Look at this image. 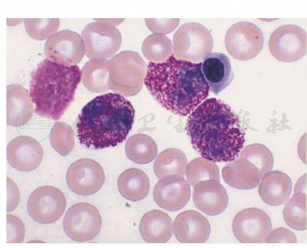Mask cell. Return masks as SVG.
<instances>
[{
  "label": "cell",
  "instance_id": "cell-1",
  "mask_svg": "<svg viewBox=\"0 0 307 248\" xmlns=\"http://www.w3.org/2000/svg\"><path fill=\"white\" fill-rule=\"evenodd\" d=\"M240 122L229 106L211 98L192 112L186 130L193 147L204 159L230 162L238 157L245 142Z\"/></svg>",
  "mask_w": 307,
  "mask_h": 248
},
{
  "label": "cell",
  "instance_id": "cell-2",
  "mask_svg": "<svg viewBox=\"0 0 307 248\" xmlns=\"http://www.w3.org/2000/svg\"><path fill=\"white\" fill-rule=\"evenodd\" d=\"M202 64L178 59L172 54L164 62L149 63L144 83L162 107L175 114L186 116L209 94Z\"/></svg>",
  "mask_w": 307,
  "mask_h": 248
},
{
  "label": "cell",
  "instance_id": "cell-3",
  "mask_svg": "<svg viewBox=\"0 0 307 248\" xmlns=\"http://www.w3.org/2000/svg\"><path fill=\"white\" fill-rule=\"evenodd\" d=\"M135 111L117 93L96 97L82 108L76 124L80 143L98 149L114 147L125 140L132 128Z\"/></svg>",
  "mask_w": 307,
  "mask_h": 248
},
{
  "label": "cell",
  "instance_id": "cell-4",
  "mask_svg": "<svg viewBox=\"0 0 307 248\" xmlns=\"http://www.w3.org/2000/svg\"><path fill=\"white\" fill-rule=\"evenodd\" d=\"M30 96L38 115L59 120L74 100L81 80L77 65L59 64L46 58L31 73Z\"/></svg>",
  "mask_w": 307,
  "mask_h": 248
},
{
  "label": "cell",
  "instance_id": "cell-5",
  "mask_svg": "<svg viewBox=\"0 0 307 248\" xmlns=\"http://www.w3.org/2000/svg\"><path fill=\"white\" fill-rule=\"evenodd\" d=\"M174 55L178 59L197 62L204 59L212 51V37L209 30L199 23L182 24L173 37Z\"/></svg>",
  "mask_w": 307,
  "mask_h": 248
},
{
  "label": "cell",
  "instance_id": "cell-6",
  "mask_svg": "<svg viewBox=\"0 0 307 248\" xmlns=\"http://www.w3.org/2000/svg\"><path fill=\"white\" fill-rule=\"evenodd\" d=\"M81 35L86 55L91 59L111 57L118 51L122 42L120 32L110 21L89 23Z\"/></svg>",
  "mask_w": 307,
  "mask_h": 248
},
{
  "label": "cell",
  "instance_id": "cell-7",
  "mask_svg": "<svg viewBox=\"0 0 307 248\" xmlns=\"http://www.w3.org/2000/svg\"><path fill=\"white\" fill-rule=\"evenodd\" d=\"M224 41L226 48L232 56L246 61L255 58L261 51L264 37L261 30L255 24L241 21L228 29Z\"/></svg>",
  "mask_w": 307,
  "mask_h": 248
},
{
  "label": "cell",
  "instance_id": "cell-8",
  "mask_svg": "<svg viewBox=\"0 0 307 248\" xmlns=\"http://www.w3.org/2000/svg\"><path fill=\"white\" fill-rule=\"evenodd\" d=\"M102 219L99 211L93 205L80 202L71 206L63 221L64 230L72 240L84 242L94 238L99 233Z\"/></svg>",
  "mask_w": 307,
  "mask_h": 248
},
{
  "label": "cell",
  "instance_id": "cell-9",
  "mask_svg": "<svg viewBox=\"0 0 307 248\" xmlns=\"http://www.w3.org/2000/svg\"><path fill=\"white\" fill-rule=\"evenodd\" d=\"M269 46L272 54L279 61L295 62L302 58L306 52V32L296 25H282L272 33Z\"/></svg>",
  "mask_w": 307,
  "mask_h": 248
},
{
  "label": "cell",
  "instance_id": "cell-10",
  "mask_svg": "<svg viewBox=\"0 0 307 248\" xmlns=\"http://www.w3.org/2000/svg\"><path fill=\"white\" fill-rule=\"evenodd\" d=\"M66 206L65 197L58 189L42 186L35 189L30 195L27 209L31 218L42 224L54 222L64 213Z\"/></svg>",
  "mask_w": 307,
  "mask_h": 248
},
{
  "label": "cell",
  "instance_id": "cell-11",
  "mask_svg": "<svg viewBox=\"0 0 307 248\" xmlns=\"http://www.w3.org/2000/svg\"><path fill=\"white\" fill-rule=\"evenodd\" d=\"M233 234L242 243H262L272 228L271 220L263 210L255 207L244 209L234 216L232 223Z\"/></svg>",
  "mask_w": 307,
  "mask_h": 248
},
{
  "label": "cell",
  "instance_id": "cell-12",
  "mask_svg": "<svg viewBox=\"0 0 307 248\" xmlns=\"http://www.w3.org/2000/svg\"><path fill=\"white\" fill-rule=\"evenodd\" d=\"M44 51L51 61L68 66L79 62L85 53L81 36L68 29L59 31L50 37L45 43Z\"/></svg>",
  "mask_w": 307,
  "mask_h": 248
},
{
  "label": "cell",
  "instance_id": "cell-13",
  "mask_svg": "<svg viewBox=\"0 0 307 248\" xmlns=\"http://www.w3.org/2000/svg\"><path fill=\"white\" fill-rule=\"evenodd\" d=\"M105 180L104 173L100 165L88 158L79 159L72 163L66 174L70 189L78 195L86 196L98 191Z\"/></svg>",
  "mask_w": 307,
  "mask_h": 248
},
{
  "label": "cell",
  "instance_id": "cell-14",
  "mask_svg": "<svg viewBox=\"0 0 307 248\" xmlns=\"http://www.w3.org/2000/svg\"><path fill=\"white\" fill-rule=\"evenodd\" d=\"M190 185L183 177L171 175L161 179L154 188L153 196L156 204L161 208L175 211L183 208L189 200Z\"/></svg>",
  "mask_w": 307,
  "mask_h": 248
},
{
  "label": "cell",
  "instance_id": "cell-15",
  "mask_svg": "<svg viewBox=\"0 0 307 248\" xmlns=\"http://www.w3.org/2000/svg\"><path fill=\"white\" fill-rule=\"evenodd\" d=\"M6 155L7 160L13 168L20 171H29L39 166L43 152L37 141L23 135L10 141L7 146Z\"/></svg>",
  "mask_w": 307,
  "mask_h": 248
},
{
  "label": "cell",
  "instance_id": "cell-16",
  "mask_svg": "<svg viewBox=\"0 0 307 248\" xmlns=\"http://www.w3.org/2000/svg\"><path fill=\"white\" fill-rule=\"evenodd\" d=\"M174 235L182 243H203L209 238L211 230L208 219L199 212L188 210L181 212L173 223Z\"/></svg>",
  "mask_w": 307,
  "mask_h": 248
},
{
  "label": "cell",
  "instance_id": "cell-17",
  "mask_svg": "<svg viewBox=\"0 0 307 248\" xmlns=\"http://www.w3.org/2000/svg\"><path fill=\"white\" fill-rule=\"evenodd\" d=\"M193 200L196 207L205 214L214 216L227 207V192L219 181L211 180L199 182L194 187Z\"/></svg>",
  "mask_w": 307,
  "mask_h": 248
},
{
  "label": "cell",
  "instance_id": "cell-18",
  "mask_svg": "<svg viewBox=\"0 0 307 248\" xmlns=\"http://www.w3.org/2000/svg\"><path fill=\"white\" fill-rule=\"evenodd\" d=\"M202 70L209 90L216 95L226 89L234 78L230 59L223 53H210L204 59Z\"/></svg>",
  "mask_w": 307,
  "mask_h": 248
},
{
  "label": "cell",
  "instance_id": "cell-19",
  "mask_svg": "<svg viewBox=\"0 0 307 248\" xmlns=\"http://www.w3.org/2000/svg\"><path fill=\"white\" fill-rule=\"evenodd\" d=\"M292 188L291 180L286 174L278 170H273L263 175L258 191L264 202L276 206L283 204L288 200Z\"/></svg>",
  "mask_w": 307,
  "mask_h": 248
},
{
  "label": "cell",
  "instance_id": "cell-20",
  "mask_svg": "<svg viewBox=\"0 0 307 248\" xmlns=\"http://www.w3.org/2000/svg\"><path fill=\"white\" fill-rule=\"evenodd\" d=\"M112 66L127 75L132 94H137L141 89L146 76V64L137 52L123 51L114 56L109 61Z\"/></svg>",
  "mask_w": 307,
  "mask_h": 248
},
{
  "label": "cell",
  "instance_id": "cell-21",
  "mask_svg": "<svg viewBox=\"0 0 307 248\" xmlns=\"http://www.w3.org/2000/svg\"><path fill=\"white\" fill-rule=\"evenodd\" d=\"M139 230L143 240L149 243H164L172 235L171 219L163 211L154 210L145 213L139 224Z\"/></svg>",
  "mask_w": 307,
  "mask_h": 248
},
{
  "label": "cell",
  "instance_id": "cell-22",
  "mask_svg": "<svg viewBox=\"0 0 307 248\" xmlns=\"http://www.w3.org/2000/svg\"><path fill=\"white\" fill-rule=\"evenodd\" d=\"M33 106L27 90L20 85L7 88V123L14 126L26 124L33 114Z\"/></svg>",
  "mask_w": 307,
  "mask_h": 248
},
{
  "label": "cell",
  "instance_id": "cell-23",
  "mask_svg": "<svg viewBox=\"0 0 307 248\" xmlns=\"http://www.w3.org/2000/svg\"><path fill=\"white\" fill-rule=\"evenodd\" d=\"M223 170L230 172L222 173L225 181L230 186L238 190L256 187L262 176L254 165L242 157L227 165Z\"/></svg>",
  "mask_w": 307,
  "mask_h": 248
},
{
  "label": "cell",
  "instance_id": "cell-24",
  "mask_svg": "<svg viewBox=\"0 0 307 248\" xmlns=\"http://www.w3.org/2000/svg\"><path fill=\"white\" fill-rule=\"evenodd\" d=\"M119 191L126 199L132 201L142 200L148 195L150 189L149 178L142 170L128 169L120 175L117 181Z\"/></svg>",
  "mask_w": 307,
  "mask_h": 248
},
{
  "label": "cell",
  "instance_id": "cell-25",
  "mask_svg": "<svg viewBox=\"0 0 307 248\" xmlns=\"http://www.w3.org/2000/svg\"><path fill=\"white\" fill-rule=\"evenodd\" d=\"M183 152L176 148H170L162 151L154 164V172L159 179L171 175L184 176L187 165Z\"/></svg>",
  "mask_w": 307,
  "mask_h": 248
},
{
  "label": "cell",
  "instance_id": "cell-26",
  "mask_svg": "<svg viewBox=\"0 0 307 248\" xmlns=\"http://www.w3.org/2000/svg\"><path fill=\"white\" fill-rule=\"evenodd\" d=\"M125 151L127 157L132 162L139 164H146L151 162L155 158L158 148L150 137L139 134L131 136L127 140Z\"/></svg>",
  "mask_w": 307,
  "mask_h": 248
},
{
  "label": "cell",
  "instance_id": "cell-27",
  "mask_svg": "<svg viewBox=\"0 0 307 248\" xmlns=\"http://www.w3.org/2000/svg\"><path fill=\"white\" fill-rule=\"evenodd\" d=\"M286 204L283 216L286 224L297 230L306 229V193L304 192L294 193Z\"/></svg>",
  "mask_w": 307,
  "mask_h": 248
},
{
  "label": "cell",
  "instance_id": "cell-28",
  "mask_svg": "<svg viewBox=\"0 0 307 248\" xmlns=\"http://www.w3.org/2000/svg\"><path fill=\"white\" fill-rule=\"evenodd\" d=\"M142 51L149 60L155 63L164 62L171 55L173 45L170 39L163 34H153L143 41Z\"/></svg>",
  "mask_w": 307,
  "mask_h": 248
},
{
  "label": "cell",
  "instance_id": "cell-29",
  "mask_svg": "<svg viewBox=\"0 0 307 248\" xmlns=\"http://www.w3.org/2000/svg\"><path fill=\"white\" fill-rule=\"evenodd\" d=\"M240 157L252 163L263 175L272 169L274 158L269 149L264 145L254 143L246 147L240 154Z\"/></svg>",
  "mask_w": 307,
  "mask_h": 248
},
{
  "label": "cell",
  "instance_id": "cell-30",
  "mask_svg": "<svg viewBox=\"0 0 307 248\" xmlns=\"http://www.w3.org/2000/svg\"><path fill=\"white\" fill-rule=\"evenodd\" d=\"M197 158L193 160L187 166L186 175L188 181L194 186L198 183L205 181H219L218 168L213 162Z\"/></svg>",
  "mask_w": 307,
  "mask_h": 248
},
{
  "label": "cell",
  "instance_id": "cell-31",
  "mask_svg": "<svg viewBox=\"0 0 307 248\" xmlns=\"http://www.w3.org/2000/svg\"><path fill=\"white\" fill-rule=\"evenodd\" d=\"M49 139L53 149L63 156L68 155L74 146L73 131L69 126L63 122L55 124L51 131Z\"/></svg>",
  "mask_w": 307,
  "mask_h": 248
},
{
  "label": "cell",
  "instance_id": "cell-32",
  "mask_svg": "<svg viewBox=\"0 0 307 248\" xmlns=\"http://www.w3.org/2000/svg\"><path fill=\"white\" fill-rule=\"evenodd\" d=\"M59 23V18L24 19V26L28 34L33 38L40 40L53 35L58 29Z\"/></svg>",
  "mask_w": 307,
  "mask_h": 248
},
{
  "label": "cell",
  "instance_id": "cell-33",
  "mask_svg": "<svg viewBox=\"0 0 307 248\" xmlns=\"http://www.w3.org/2000/svg\"><path fill=\"white\" fill-rule=\"evenodd\" d=\"M7 243H20L25 235V229L22 221L11 214L6 215Z\"/></svg>",
  "mask_w": 307,
  "mask_h": 248
},
{
  "label": "cell",
  "instance_id": "cell-34",
  "mask_svg": "<svg viewBox=\"0 0 307 248\" xmlns=\"http://www.w3.org/2000/svg\"><path fill=\"white\" fill-rule=\"evenodd\" d=\"M148 28L154 34H163L169 33L177 26L179 19H145Z\"/></svg>",
  "mask_w": 307,
  "mask_h": 248
},
{
  "label": "cell",
  "instance_id": "cell-35",
  "mask_svg": "<svg viewBox=\"0 0 307 248\" xmlns=\"http://www.w3.org/2000/svg\"><path fill=\"white\" fill-rule=\"evenodd\" d=\"M266 243H296L297 239L290 230L285 228H278L270 231L265 242Z\"/></svg>",
  "mask_w": 307,
  "mask_h": 248
},
{
  "label": "cell",
  "instance_id": "cell-36",
  "mask_svg": "<svg viewBox=\"0 0 307 248\" xmlns=\"http://www.w3.org/2000/svg\"><path fill=\"white\" fill-rule=\"evenodd\" d=\"M7 211L14 210L18 204L19 191L16 184L10 179H7Z\"/></svg>",
  "mask_w": 307,
  "mask_h": 248
}]
</instances>
